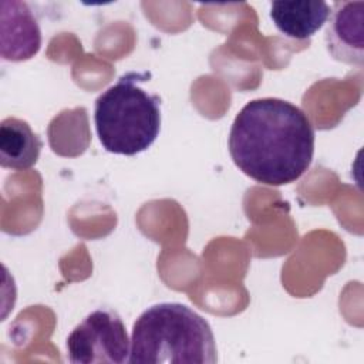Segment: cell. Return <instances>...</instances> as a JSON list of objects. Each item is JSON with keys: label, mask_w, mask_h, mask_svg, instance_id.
I'll return each instance as SVG.
<instances>
[{"label": "cell", "mask_w": 364, "mask_h": 364, "mask_svg": "<svg viewBox=\"0 0 364 364\" xmlns=\"http://www.w3.org/2000/svg\"><path fill=\"white\" fill-rule=\"evenodd\" d=\"M41 47V30L23 1H1V58L26 61Z\"/></svg>", "instance_id": "8992f818"}, {"label": "cell", "mask_w": 364, "mask_h": 364, "mask_svg": "<svg viewBox=\"0 0 364 364\" xmlns=\"http://www.w3.org/2000/svg\"><path fill=\"white\" fill-rule=\"evenodd\" d=\"M43 142L27 121L9 117L0 125V164L3 168L26 171L36 165Z\"/></svg>", "instance_id": "ba28073f"}, {"label": "cell", "mask_w": 364, "mask_h": 364, "mask_svg": "<svg viewBox=\"0 0 364 364\" xmlns=\"http://www.w3.org/2000/svg\"><path fill=\"white\" fill-rule=\"evenodd\" d=\"M218 350L210 324L182 303H158L134 323L129 363L213 364Z\"/></svg>", "instance_id": "7a4b0ae2"}, {"label": "cell", "mask_w": 364, "mask_h": 364, "mask_svg": "<svg viewBox=\"0 0 364 364\" xmlns=\"http://www.w3.org/2000/svg\"><path fill=\"white\" fill-rule=\"evenodd\" d=\"M330 6L323 0H277L270 3V18L289 38L307 40L328 20Z\"/></svg>", "instance_id": "52a82bcc"}, {"label": "cell", "mask_w": 364, "mask_h": 364, "mask_svg": "<svg viewBox=\"0 0 364 364\" xmlns=\"http://www.w3.org/2000/svg\"><path fill=\"white\" fill-rule=\"evenodd\" d=\"M314 129L297 105L273 97L249 101L235 117L229 154L253 181L282 186L296 182L311 165Z\"/></svg>", "instance_id": "6da1fadb"}, {"label": "cell", "mask_w": 364, "mask_h": 364, "mask_svg": "<svg viewBox=\"0 0 364 364\" xmlns=\"http://www.w3.org/2000/svg\"><path fill=\"white\" fill-rule=\"evenodd\" d=\"M146 74L127 73L108 87L94 107V124L102 148L132 156L146 151L161 129V101L139 87Z\"/></svg>", "instance_id": "3957f363"}, {"label": "cell", "mask_w": 364, "mask_h": 364, "mask_svg": "<svg viewBox=\"0 0 364 364\" xmlns=\"http://www.w3.org/2000/svg\"><path fill=\"white\" fill-rule=\"evenodd\" d=\"M67 357L74 364H124L129 361L131 340L121 317L98 309L77 324L67 337Z\"/></svg>", "instance_id": "277c9868"}, {"label": "cell", "mask_w": 364, "mask_h": 364, "mask_svg": "<svg viewBox=\"0 0 364 364\" xmlns=\"http://www.w3.org/2000/svg\"><path fill=\"white\" fill-rule=\"evenodd\" d=\"M326 44L330 55L344 64H364V1H337L330 9Z\"/></svg>", "instance_id": "5b68a950"}]
</instances>
